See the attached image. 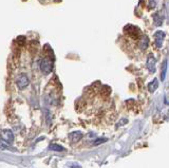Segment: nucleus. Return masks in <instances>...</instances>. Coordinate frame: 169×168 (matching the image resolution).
<instances>
[{
  "label": "nucleus",
  "mask_w": 169,
  "mask_h": 168,
  "mask_svg": "<svg viewBox=\"0 0 169 168\" xmlns=\"http://www.w3.org/2000/svg\"><path fill=\"white\" fill-rule=\"evenodd\" d=\"M39 66L40 70H41L44 74H49L53 70V63L50 59H48V58H44V59L40 60Z\"/></svg>",
  "instance_id": "1"
},
{
  "label": "nucleus",
  "mask_w": 169,
  "mask_h": 168,
  "mask_svg": "<svg viewBox=\"0 0 169 168\" xmlns=\"http://www.w3.org/2000/svg\"><path fill=\"white\" fill-rule=\"evenodd\" d=\"M29 82H30V81H29L28 76H26V74H20V75L17 77V79H16V84H17L19 89H25V88H26Z\"/></svg>",
  "instance_id": "2"
},
{
  "label": "nucleus",
  "mask_w": 169,
  "mask_h": 168,
  "mask_svg": "<svg viewBox=\"0 0 169 168\" xmlns=\"http://www.w3.org/2000/svg\"><path fill=\"white\" fill-rule=\"evenodd\" d=\"M0 135H1L2 141H4V142L7 143H12L13 141H14V134H13V132L9 129L2 130Z\"/></svg>",
  "instance_id": "3"
},
{
  "label": "nucleus",
  "mask_w": 169,
  "mask_h": 168,
  "mask_svg": "<svg viewBox=\"0 0 169 168\" xmlns=\"http://www.w3.org/2000/svg\"><path fill=\"white\" fill-rule=\"evenodd\" d=\"M155 63H157V60H155L154 56L152 54H150L147 58V63H146V66H147V69L149 70V72L151 73H154L155 72Z\"/></svg>",
  "instance_id": "4"
},
{
  "label": "nucleus",
  "mask_w": 169,
  "mask_h": 168,
  "mask_svg": "<svg viewBox=\"0 0 169 168\" xmlns=\"http://www.w3.org/2000/svg\"><path fill=\"white\" fill-rule=\"evenodd\" d=\"M165 38V33L162 31H157L154 34V40H155V46L157 48H161L163 46V41Z\"/></svg>",
  "instance_id": "5"
},
{
  "label": "nucleus",
  "mask_w": 169,
  "mask_h": 168,
  "mask_svg": "<svg viewBox=\"0 0 169 168\" xmlns=\"http://www.w3.org/2000/svg\"><path fill=\"white\" fill-rule=\"evenodd\" d=\"M69 138H70V140H71L72 143H77V142H79V141L82 138V133L80 132V131L71 132L69 134Z\"/></svg>",
  "instance_id": "6"
},
{
  "label": "nucleus",
  "mask_w": 169,
  "mask_h": 168,
  "mask_svg": "<svg viewBox=\"0 0 169 168\" xmlns=\"http://www.w3.org/2000/svg\"><path fill=\"white\" fill-rule=\"evenodd\" d=\"M157 87H159V82H157V78H154L153 82H151L148 85V90H149L150 92H154L155 90L157 89Z\"/></svg>",
  "instance_id": "7"
},
{
  "label": "nucleus",
  "mask_w": 169,
  "mask_h": 168,
  "mask_svg": "<svg viewBox=\"0 0 169 168\" xmlns=\"http://www.w3.org/2000/svg\"><path fill=\"white\" fill-rule=\"evenodd\" d=\"M148 44H149V39L147 36H143L141 39V41H139V47L142 48L143 50L147 49V47H148Z\"/></svg>",
  "instance_id": "8"
},
{
  "label": "nucleus",
  "mask_w": 169,
  "mask_h": 168,
  "mask_svg": "<svg viewBox=\"0 0 169 168\" xmlns=\"http://www.w3.org/2000/svg\"><path fill=\"white\" fill-rule=\"evenodd\" d=\"M167 68H168V61H167V59H166V60H164V63H163L162 73H161V78H162V81H164V79H165L166 72H167Z\"/></svg>",
  "instance_id": "9"
},
{
  "label": "nucleus",
  "mask_w": 169,
  "mask_h": 168,
  "mask_svg": "<svg viewBox=\"0 0 169 168\" xmlns=\"http://www.w3.org/2000/svg\"><path fill=\"white\" fill-rule=\"evenodd\" d=\"M153 21H154V25L157 26H160L161 25H162L163 22V19L160 17V15L157 14V13H155V14L153 15Z\"/></svg>",
  "instance_id": "10"
},
{
  "label": "nucleus",
  "mask_w": 169,
  "mask_h": 168,
  "mask_svg": "<svg viewBox=\"0 0 169 168\" xmlns=\"http://www.w3.org/2000/svg\"><path fill=\"white\" fill-rule=\"evenodd\" d=\"M50 150H54V151H63L65 150V148L63 147V146L60 145H57V144H52V145L49 147Z\"/></svg>",
  "instance_id": "11"
},
{
  "label": "nucleus",
  "mask_w": 169,
  "mask_h": 168,
  "mask_svg": "<svg viewBox=\"0 0 169 168\" xmlns=\"http://www.w3.org/2000/svg\"><path fill=\"white\" fill-rule=\"evenodd\" d=\"M157 0H149V7L150 9L155 7H157Z\"/></svg>",
  "instance_id": "12"
},
{
  "label": "nucleus",
  "mask_w": 169,
  "mask_h": 168,
  "mask_svg": "<svg viewBox=\"0 0 169 168\" xmlns=\"http://www.w3.org/2000/svg\"><path fill=\"white\" fill-rule=\"evenodd\" d=\"M107 142V138H98L94 142V145H98V144H101V143H105Z\"/></svg>",
  "instance_id": "13"
}]
</instances>
